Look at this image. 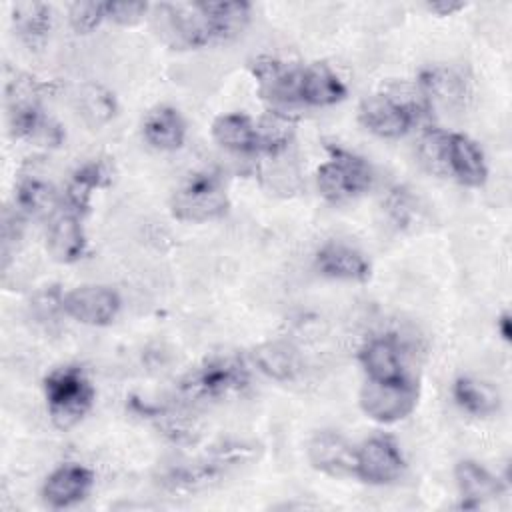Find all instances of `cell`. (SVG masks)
<instances>
[{"label":"cell","instance_id":"34","mask_svg":"<svg viewBox=\"0 0 512 512\" xmlns=\"http://www.w3.org/2000/svg\"><path fill=\"white\" fill-rule=\"evenodd\" d=\"M466 4L464 2H450V0H438V2H428L426 10L438 14V16H450L458 10H462Z\"/></svg>","mask_w":512,"mask_h":512},{"label":"cell","instance_id":"18","mask_svg":"<svg viewBox=\"0 0 512 512\" xmlns=\"http://www.w3.org/2000/svg\"><path fill=\"white\" fill-rule=\"evenodd\" d=\"M360 364L368 380L376 382H398L408 378L402 366V354L394 338L378 336L368 340L360 348Z\"/></svg>","mask_w":512,"mask_h":512},{"label":"cell","instance_id":"20","mask_svg":"<svg viewBox=\"0 0 512 512\" xmlns=\"http://www.w3.org/2000/svg\"><path fill=\"white\" fill-rule=\"evenodd\" d=\"M252 360L262 374L278 382L294 380L304 368L298 348L286 340H266L258 344L252 350Z\"/></svg>","mask_w":512,"mask_h":512},{"label":"cell","instance_id":"33","mask_svg":"<svg viewBox=\"0 0 512 512\" xmlns=\"http://www.w3.org/2000/svg\"><path fill=\"white\" fill-rule=\"evenodd\" d=\"M152 10L146 2H106V20L120 26L138 24Z\"/></svg>","mask_w":512,"mask_h":512},{"label":"cell","instance_id":"23","mask_svg":"<svg viewBox=\"0 0 512 512\" xmlns=\"http://www.w3.org/2000/svg\"><path fill=\"white\" fill-rule=\"evenodd\" d=\"M212 138L226 150L236 154H254L258 152L256 124L240 112L220 114L212 122Z\"/></svg>","mask_w":512,"mask_h":512},{"label":"cell","instance_id":"1","mask_svg":"<svg viewBox=\"0 0 512 512\" xmlns=\"http://www.w3.org/2000/svg\"><path fill=\"white\" fill-rule=\"evenodd\" d=\"M44 398L54 426L68 430L92 408L96 390L80 366H60L44 378Z\"/></svg>","mask_w":512,"mask_h":512},{"label":"cell","instance_id":"4","mask_svg":"<svg viewBox=\"0 0 512 512\" xmlns=\"http://www.w3.org/2000/svg\"><path fill=\"white\" fill-rule=\"evenodd\" d=\"M374 180L370 164L342 148H330V158L316 170V188L328 202H344L370 190Z\"/></svg>","mask_w":512,"mask_h":512},{"label":"cell","instance_id":"7","mask_svg":"<svg viewBox=\"0 0 512 512\" xmlns=\"http://www.w3.org/2000/svg\"><path fill=\"white\" fill-rule=\"evenodd\" d=\"M248 384V370L236 356H216L194 370L182 382L180 392L192 400H216L242 390Z\"/></svg>","mask_w":512,"mask_h":512},{"label":"cell","instance_id":"8","mask_svg":"<svg viewBox=\"0 0 512 512\" xmlns=\"http://www.w3.org/2000/svg\"><path fill=\"white\" fill-rule=\"evenodd\" d=\"M360 410L378 424H394L410 416L418 404V386L404 378L398 382L366 380L358 394Z\"/></svg>","mask_w":512,"mask_h":512},{"label":"cell","instance_id":"35","mask_svg":"<svg viewBox=\"0 0 512 512\" xmlns=\"http://www.w3.org/2000/svg\"><path fill=\"white\" fill-rule=\"evenodd\" d=\"M496 328H498L500 336H502L506 342L512 340V320H510V314H508V312H502V314L498 316Z\"/></svg>","mask_w":512,"mask_h":512},{"label":"cell","instance_id":"28","mask_svg":"<svg viewBox=\"0 0 512 512\" xmlns=\"http://www.w3.org/2000/svg\"><path fill=\"white\" fill-rule=\"evenodd\" d=\"M76 110L90 128H100L114 118L116 98L100 84H84L76 96Z\"/></svg>","mask_w":512,"mask_h":512},{"label":"cell","instance_id":"9","mask_svg":"<svg viewBox=\"0 0 512 512\" xmlns=\"http://www.w3.org/2000/svg\"><path fill=\"white\" fill-rule=\"evenodd\" d=\"M302 70L304 66H296L272 56H260L250 62V72L258 84L260 96L272 106V110L278 112H286L290 106L302 104Z\"/></svg>","mask_w":512,"mask_h":512},{"label":"cell","instance_id":"24","mask_svg":"<svg viewBox=\"0 0 512 512\" xmlns=\"http://www.w3.org/2000/svg\"><path fill=\"white\" fill-rule=\"evenodd\" d=\"M454 402L472 416H492L500 410L498 390L474 376H458L452 384Z\"/></svg>","mask_w":512,"mask_h":512},{"label":"cell","instance_id":"2","mask_svg":"<svg viewBox=\"0 0 512 512\" xmlns=\"http://www.w3.org/2000/svg\"><path fill=\"white\" fill-rule=\"evenodd\" d=\"M426 104L422 92L416 98L386 92L370 94L358 106V120L380 138H400L412 130Z\"/></svg>","mask_w":512,"mask_h":512},{"label":"cell","instance_id":"16","mask_svg":"<svg viewBox=\"0 0 512 512\" xmlns=\"http://www.w3.org/2000/svg\"><path fill=\"white\" fill-rule=\"evenodd\" d=\"M460 508H482L504 494V484L476 460H460L454 468Z\"/></svg>","mask_w":512,"mask_h":512},{"label":"cell","instance_id":"6","mask_svg":"<svg viewBox=\"0 0 512 512\" xmlns=\"http://www.w3.org/2000/svg\"><path fill=\"white\" fill-rule=\"evenodd\" d=\"M252 454H254L252 446L228 444V446L216 450L206 460L168 466L162 472L160 482H162V486H166L168 490H174V492H190V490L194 492V490L210 486L220 476H224L230 468L250 460Z\"/></svg>","mask_w":512,"mask_h":512},{"label":"cell","instance_id":"3","mask_svg":"<svg viewBox=\"0 0 512 512\" xmlns=\"http://www.w3.org/2000/svg\"><path fill=\"white\" fill-rule=\"evenodd\" d=\"M228 194L212 172L192 174L170 198V212L182 222H210L228 212Z\"/></svg>","mask_w":512,"mask_h":512},{"label":"cell","instance_id":"19","mask_svg":"<svg viewBox=\"0 0 512 512\" xmlns=\"http://www.w3.org/2000/svg\"><path fill=\"white\" fill-rule=\"evenodd\" d=\"M348 94L346 84L342 78L322 62L308 64L302 70V86H300V98L306 106H334L342 102Z\"/></svg>","mask_w":512,"mask_h":512},{"label":"cell","instance_id":"25","mask_svg":"<svg viewBox=\"0 0 512 512\" xmlns=\"http://www.w3.org/2000/svg\"><path fill=\"white\" fill-rule=\"evenodd\" d=\"M210 22L212 42H226L238 36L250 20L248 2H200Z\"/></svg>","mask_w":512,"mask_h":512},{"label":"cell","instance_id":"29","mask_svg":"<svg viewBox=\"0 0 512 512\" xmlns=\"http://www.w3.org/2000/svg\"><path fill=\"white\" fill-rule=\"evenodd\" d=\"M16 206L24 214L46 216L56 210L58 194L40 178H24L16 188Z\"/></svg>","mask_w":512,"mask_h":512},{"label":"cell","instance_id":"21","mask_svg":"<svg viewBox=\"0 0 512 512\" xmlns=\"http://www.w3.org/2000/svg\"><path fill=\"white\" fill-rule=\"evenodd\" d=\"M142 136L156 150H178L186 140V120L172 106H156L142 122Z\"/></svg>","mask_w":512,"mask_h":512},{"label":"cell","instance_id":"10","mask_svg":"<svg viewBox=\"0 0 512 512\" xmlns=\"http://www.w3.org/2000/svg\"><path fill=\"white\" fill-rule=\"evenodd\" d=\"M404 466V456L390 436H370L356 448L354 476L366 484H392L402 476Z\"/></svg>","mask_w":512,"mask_h":512},{"label":"cell","instance_id":"27","mask_svg":"<svg viewBox=\"0 0 512 512\" xmlns=\"http://www.w3.org/2000/svg\"><path fill=\"white\" fill-rule=\"evenodd\" d=\"M12 24L30 46L44 42L52 26V10L42 2H18L12 6Z\"/></svg>","mask_w":512,"mask_h":512},{"label":"cell","instance_id":"13","mask_svg":"<svg viewBox=\"0 0 512 512\" xmlns=\"http://www.w3.org/2000/svg\"><path fill=\"white\" fill-rule=\"evenodd\" d=\"M446 172L468 188H480L488 180V164L482 148L470 136L460 132L446 134Z\"/></svg>","mask_w":512,"mask_h":512},{"label":"cell","instance_id":"14","mask_svg":"<svg viewBox=\"0 0 512 512\" xmlns=\"http://www.w3.org/2000/svg\"><path fill=\"white\" fill-rule=\"evenodd\" d=\"M94 486V474L82 464H62L42 484V500L50 508H68L82 502Z\"/></svg>","mask_w":512,"mask_h":512},{"label":"cell","instance_id":"30","mask_svg":"<svg viewBox=\"0 0 512 512\" xmlns=\"http://www.w3.org/2000/svg\"><path fill=\"white\" fill-rule=\"evenodd\" d=\"M106 20V2H74L68 6V22L76 34H88Z\"/></svg>","mask_w":512,"mask_h":512},{"label":"cell","instance_id":"15","mask_svg":"<svg viewBox=\"0 0 512 512\" xmlns=\"http://www.w3.org/2000/svg\"><path fill=\"white\" fill-rule=\"evenodd\" d=\"M316 270L334 280L366 282L372 274L370 260L358 248L344 242H326L314 256Z\"/></svg>","mask_w":512,"mask_h":512},{"label":"cell","instance_id":"22","mask_svg":"<svg viewBox=\"0 0 512 512\" xmlns=\"http://www.w3.org/2000/svg\"><path fill=\"white\" fill-rule=\"evenodd\" d=\"M420 92L428 104H442L446 108L464 106L468 98L466 80L448 68H428L418 80Z\"/></svg>","mask_w":512,"mask_h":512},{"label":"cell","instance_id":"12","mask_svg":"<svg viewBox=\"0 0 512 512\" xmlns=\"http://www.w3.org/2000/svg\"><path fill=\"white\" fill-rule=\"evenodd\" d=\"M306 456L310 466L326 476H332V478L354 476L356 446H352L342 434L334 430L316 432L308 440Z\"/></svg>","mask_w":512,"mask_h":512},{"label":"cell","instance_id":"32","mask_svg":"<svg viewBox=\"0 0 512 512\" xmlns=\"http://www.w3.org/2000/svg\"><path fill=\"white\" fill-rule=\"evenodd\" d=\"M112 164L106 160H88L82 166L76 168V172L72 174V182L80 184L86 190H94V188H102L108 186L112 182Z\"/></svg>","mask_w":512,"mask_h":512},{"label":"cell","instance_id":"31","mask_svg":"<svg viewBox=\"0 0 512 512\" xmlns=\"http://www.w3.org/2000/svg\"><path fill=\"white\" fill-rule=\"evenodd\" d=\"M444 150H446V132L430 128L422 138L418 146L420 160L434 172H446V160H444Z\"/></svg>","mask_w":512,"mask_h":512},{"label":"cell","instance_id":"17","mask_svg":"<svg viewBox=\"0 0 512 512\" xmlns=\"http://www.w3.org/2000/svg\"><path fill=\"white\" fill-rule=\"evenodd\" d=\"M46 246L54 260L72 264L86 254V234L82 228V216L62 210L50 220Z\"/></svg>","mask_w":512,"mask_h":512},{"label":"cell","instance_id":"26","mask_svg":"<svg viewBox=\"0 0 512 512\" xmlns=\"http://www.w3.org/2000/svg\"><path fill=\"white\" fill-rule=\"evenodd\" d=\"M258 152L268 156H280L288 152L294 140V120L288 112L270 110L260 122H256Z\"/></svg>","mask_w":512,"mask_h":512},{"label":"cell","instance_id":"5","mask_svg":"<svg viewBox=\"0 0 512 512\" xmlns=\"http://www.w3.org/2000/svg\"><path fill=\"white\" fill-rule=\"evenodd\" d=\"M154 28L158 36L172 48H200L212 42L210 22L202 10L200 2H164L152 6Z\"/></svg>","mask_w":512,"mask_h":512},{"label":"cell","instance_id":"11","mask_svg":"<svg viewBox=\"0 0 512 512\" xmlns=\"http://www.w3.org/2000/svg\"><path fill=\"white\" fill-rule=\"evenodd\" d=\"M62 310L86 326H108L120 312V296L104 284H82L62 296Z\"/></svg>","mask_w":512,"mask_h":512}]
</instances>
